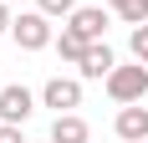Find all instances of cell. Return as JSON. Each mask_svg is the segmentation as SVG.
<instances>
[{"instance_id":"cell-1","label":"cell","mask_w":148,"mask_h":143,"mask_svg":"<svg viewBox=\"0 0 148 143\" xmlns=\"http://www.w3.org/2000/svg\"><path fill=\"white\" fill-rule=\"evenodd\" d=\"M10 36H15L21 51H41V46L56 41V36H51V15H46V10H21V15H15V26H10Z\"/></svg>"},{"instance_id":"cell-2","label":"cell","mask_w":148,"mask_h":143,"mask_svg":"<svg viewBox=\"0 0 148 143\" xmlns=\"http://www.w3.org/2000/svg\"><path fill=\"white\" fill-rule=\"evenodd\" d=\"M107 92H112V102H143V97H148V67H143V61H133V67H112Z\"/></svg>"},{"instance_id":"cell-3","label":"cell","mask_w":148,"mask_h":143,"mask_svg":"<svg viewBox=\"0 0 148 143\" xmlns=\"http://www.w3.org/2000/svg\"><path fill=\"white\" fill-rule=\"evenodd\" d=\"M41 107H56V113L82 107V82H77V77H51V82L41 87Z\"/></svg>"},{"instance_id":"cell-4","label":"cell","mask_w":148,"mask_h":143,"mask_svg":"<svg viewBox=\"0 0 148 143\" xmlns=\"http://www.w3.org/2000/svg\"><path fill=\"white\" fill-rule=\"evenodd\" d=\"M112 67H118V56H112V46H107V41H92L87 51H82V61H77V72H82L87 82H107Z\"/></svg>"},{"instance_id":"cell-5","label":"cell","mask_w":148,"mask_h":143,"mask_svg":"<svg viewBox=\"0 0 148 143\" xmlns=\"http://www.w3.org/2000/svg\"><path fill=\"white\" fill-rule=\"evenodd\" d=\"M36 113V97H31L26 87H0V123H26V118Z\"/></svg>"},{"instance_id":"cell-6","label":"cell","mask_w":148,"mask_h":143,"mask_svg":"<svg viewBox=\"0 0 148 143\" xmlns=\"http://www.w3.org/2000/svg\"><path fill=\"white\" fill-rule=\"evenodd\" d=\"M107 21H112V10H102V5L72 10V31L82 36V41H102V36H107Z\"/></svg>"},{"instance_id":"cell-7","label":"cell","mask_w":148,"mask_h":143,"mask_svg":"<svg viewBox=\"0 0 148 143\" xmlns=\"http://www.w3.org/2000/svg\"><path fill=\"white\" fill-rule=\"evenodd\" d=\"M112 128H118L123 143H143L148 138V107H143V102H123V113H118Z\"/></svg>"},{"instance_id":"cell-8","label":"cell","mask_w":148,"mask_h":143,"mask_svg":"<svg viewBox=\"0 0 148 143\" xmlns=\"http://www.w3.org/2000/svg\"><path fill=\"white\" fill-rule=\"evenodd\" d=\"M92 133H87V123L77 113H56V123H51V143H87Z\"/></svg>"},{"instance_id":"cell-9","label":"cell","mask_w":148,"mask_h":143,"mask_svg":"<svg viewBox=\"0 0 148 143\" xmlns=\"http://www.w3.org/2000/svg\"><path fill=\"white\" fill-rule=\"evenodd\" d=\"M92 41H82L72 26H61V36H56V51H61V61H82V51H87Z\"/></svg>"},{"instance_id":"cell-10","label":"cell","mask_w":148,"mask_h":143,"mask_svg":"<svg viewBox=\"0 0 148 143\" xmlns=\"http://www.w3.org/2000/svg\"><path fill=\"white\" fill-rule=\"evenodd\" d=\"M112 10H118L128 26H143V21H148V0H118Z\"/></svg>"},{"instance_id":"cell-11","label":"cell","mask_w":148,"mask_h":143,"mask_svg":"<svg viewBox=\"0 0 148 143\" xmlns=\"http://www.w3.org/2000/svg\"><path fill=\"white\" fill-rule=\"evenodd\" d=\"M133 56L148 67V21H143V26H133Z\"/></svg>"},{"instance_id":"cell-12","label":"cell","mask_w":148,"mask_h":143,"mask_svg":"<svg viewBox=\"0 0 148 143\" xmlns=\"http://www.w3.org/2000/svg\"><path fill=\"white\" fill-rule=\"evenodd\" d=\"M36 10H46V15H72L77 0H36Z\"/></svg>"},{"instance_id":"cell-13","label":"cell","mask_w":148,"mask_h":143,"mask_svg":"<svg viewBox=\"0 0 148 143\" xmlns=\"http://www.w3.org/2000/svg\"><path fill=\"white\" fill-rule=\"evenodd\" d=\"M0 143H26L21 138V123H0Z\"/></svg>"},{"instance_id":"cell-14","label":"cell","mask_w":148,"mask_h":143,"mask_svg":"<svg viewBox=\"0 0 148 143\" xmlns=\"http://www.w3.org/2000/svg\"><path fill=\"white\" fill-rule=\"evenodd\" d=\"M10 26H15V15L5 10V0H0V31H10Z\"/></svg>"},{"instance_id":"cell-15","label":"cell","mask_w":148,"mask_h":143,"mask_svg":"<svg viewBox=\"0 0 148 143\" xmlns=\"http://www.w3.org/2000/svg\"><path fill=\"white\" fill-rule=\"evenodd\" d=\"M107 5H118V0H107Z\"/></svg>"},{"instance_id":"cell-16","label":"cell","mask_w":148,"mask_h":143,"mask_svg":"<svg viewBox=\"0 0 148 143\" xmlns=\"http://www.w3.org/2000/svg\"><path fill=\"white\" fill-rule=\"evenodd\" d=\"M143 143H148V138H143Z\"/></svg>"}]
</instances>
